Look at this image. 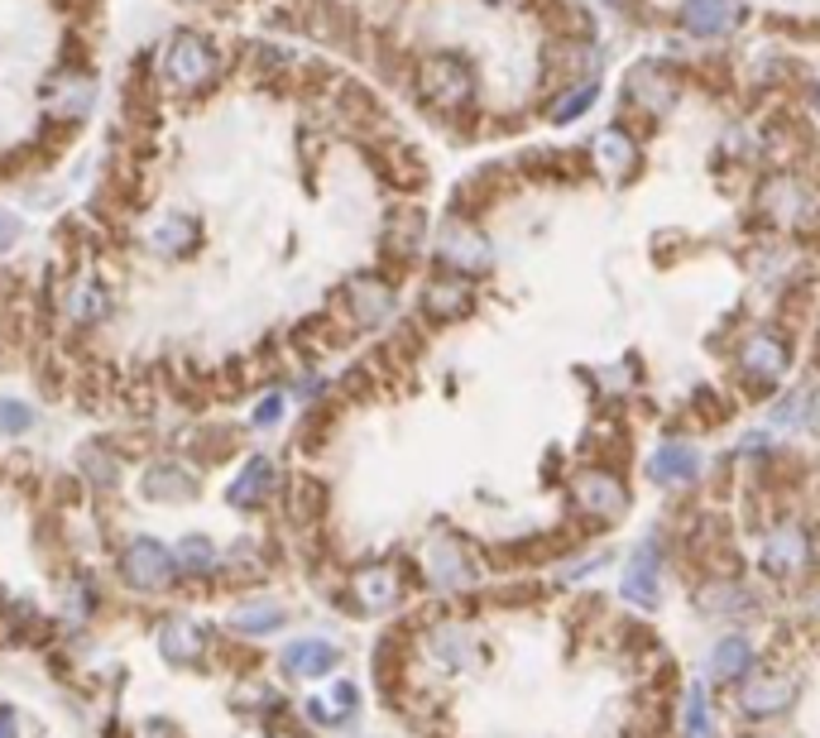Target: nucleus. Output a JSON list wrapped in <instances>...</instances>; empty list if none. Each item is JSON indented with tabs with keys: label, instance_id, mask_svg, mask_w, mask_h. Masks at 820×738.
Segmentation results:
<instances>
[{
	"label": "nucleus",
	"instance_id": "20e7f679",
	"mask_svg": "<svg viewBox=\"0 0 820 738\" xmlns=\"http://www.w3.org/2000/svg\"><path fill=\"white\" fill-rule=\"evenodd\" d=\"M173 552L164 547V542L154 537H135L120 556V576H125L130 590H140V595H149V590H164L168 580H173Z\"/></svg>",
	"mask_w": 820,
	"mask_h": 738
},
{
	"label": "nucleus",
	"instance_id": "a878e982",
	"mask_svg": "<svg viewBox=\"0 0 820 738\" xmlns=\"http://www.w3.org/2000/svg\"><path fill=\"white\" fill-rule=\"evenodd\" d=\"M284 624V609L279 604H240V609L231 614V628H240V633H269V628Z\"/></svg>",
	"mask_w": 820,
	"mask_h": 738
},
{
	"label": "nucleus",
	"instance_id": "2eb2a0df",
	"mask_svg": "<svg viewBox=\"0 0 820 738\" xmlns=\"http://www.w3.org/2000/svg\"><path fill=\"white\" fill-rule=\"evenodd\" d=\"M624 595H629L638 609H653L658 604V542L648 537L643 547L629 556V571H624Z\"/></svg>",
	"mask_w": 820,
	"mask_h": 738
},
{
	"label": "nucleus",
	"instance_id": "4468645a",
	"mask_svg": "<svg viewBox=\"0 0 820 738\" xmlns=\"http://www.w3.org/2000/svg\"><path fill=\"white\" fill-rule=\"evenodd\" d=\"M739 365L749 370L758 384H773V379H782V370H787V346H782L773 331H753L739 350Z\"/></svg>",
	"mask_w": 820,
	"mask_h": 738
},
{
	"label": "nucleus",
	"instance_id": "9b49d317",
	"mask_svg": "<svg viewBox=\"0 0 820 738\" xmlns=\"http://www.w3.org/2000/svg\"><path fill=\"white\" fill-rule=\"evenodd\" d=\"M346 307H351L355 326H365V331H370V326H379L394 312V293H389L384 278L360 274V278H351V288H346Z\"/></svg>",
	"mask_w": 820,
	"mask_h": 738
},
{
	"label": "nucleus",
	"instance_id": "c756f323",
	"mask_svg": "<svg viewBox=\"0 0 820 738\" xmlns=\"http://www.w3.org/2000/svg\"><path fill=\"white\" fill-rule=\"evenodd\" d=\"M686 738H715V719H710V705H706L701 686L686 695Z\"/></svg>",
	"mask_w": 820,
	"mask_h": 738
},
{
	"label": "nucleus",
	"instance_id": "f257e3e1",
	"mask_svg": "<svg viewBox=\"0 0 820 738\" xmlns=\"http://www.w3.org/2000/svg\"><path fill=\"white\" fill-rule=\"evenodd\" d=\"M159 72L178 96H207L221 82V53L202 29H173L159 48Z\"/></svg>",
	"mask_w": 820,
	"mask_h": 738
},
{
	"label": "nucleus",
	"instance_id": "5701e85b",
	"mask_svg": "<svg viewBox=\"0 0 820 738\" xmlns=\"http://www.w3.org/2000/svg\"><path fill=\"white\" fill-rule=\"evenodd\" d=\"M355 595L370 604V609H384V604L399 600V580H394L389 566H370V571L355 576Z\"/></svg>",
	"mask_w": 820,
	"mask_h": 738
},
{
	"label": "nucleus",
	"instance_id": "39448f33",
	"mask_svg": "<svg viewBox=\"0 0 820 738\" xmlns=\"http://www.w3.org/2000/svg\"><path fill=\"white\" fill-rule=\"evenodd\" d=\"M677 20L701 39H725L749 20V10H744V0H682Z\"/></svg>",
	"mask_w": 820,
	"mask_h": 738
},
{
	"label": "nucleus",
	"instance_id": "4be33fe9",
	"mask_svg": "<svg viewBox=\"0 0 820 738\" xmlns=\"http://www.w3.org/2000/svg\"><path fill=\"white\" fill-rule=\"evenodd\" d=\"M581 504H586L595 518H614V513L624 508L619 480H610V475H586V480H581Z\"/></svg>",
	"mask_w": 820,
	"mask_h": 738
},
{
	"label": "nucleus",
	"instance_id": "6e6552de",
	"mask_svg": "<svg viewBox=\"0 0 820 738\" xmlns=\"http://www.w3.org/2000/svg\"><path fill=\"white\" fill-rule=\"evenodd\" d=\"M197 240H202L197 216H192V211H168V216H159V221L149 226L144 245L159 254V259H183V254L197 250Z\"/></svg>",
	"mask_w": 820,
	"mask_h": 738
},
{
	"label": "nucleus",
	"instance_id": "412c9836",
	"mask_svg": "<svg viewBox=\"0 0 820 738\" xmlns=\"http://www.w3.org/2000/svg\"><path fill=\"white\" fill-rule=\"evenodd\" d=\"M749 662H753V643H749V638H720L715 652H710V676L734 681V676H744Z\"/></svg>",
	"mask_w": 820,
	"mask_h": 738
},
{
	"label": "nucleus",
	"instance_id": "c9c22d12",
	"mask_svg": "<svg viewBox=\"0 0 820 738\" xmlns=\"http://www.w3.org/2000/svg\"><path fill=\"white\" fill-rule=\"evenodd\" d=\"M0 738H20V719H15V710H0Z\"/></svg>",
	"mask_w": 820,
	"mask_h": 738
},
{
	"label": "nucleus",
	"instance_id": "e433bc0d",
	"mask_svg": "<svg viewBox=\"0 0 820 738\" xmlns=\"http://www.w3.org/2000/svg\"><path fill=\"white\" fill-rule=\"evenodd\" d=\"M806 403H811V408H806V422H811V427L820 432V389H816L811 398H806Z\"/></svg>",
	"mask_w": 820,
	"mask_h": 738
},
{
	"label": "nucleus",
	"instance_id": "473e14b6",
	"mask_svg": "<svg viewBox=\"0 0 820 738\" xmlns=\"http://www.w3.org/2000/svg\"><path fill=\"white\" fill-rule=\"evenodd\" d=\"M341 705H355V691H351V686H341V691H336V710H341ZM308 715L317 719V724H336V719H341V715H331V705H327V700H312V705H308Z\"/></svg>",
	"mask_w": 820,
	"mask_h": 738
},
{
	"label": "nucleus",
	"instance_id": "aec40b11",
	"mask_svg": "<svg viewBox=\"0 0 820 738\" xmlns=\"http://www.w3.org/2000/svg\"><path fill=\"white\" fill-rule=\"evenodd\" d=\"M422 302H427V312L437 322H456V317H466V312H470L475 293H470L466 283H456V278H442V283L427 288V298H422Z\"/></svg>",
	"mask_w": 820,
	"mask_h": 738
},
{
	"label": "nucleus",
	"instance_id": "dca6fc26",
	"mask_svg": "<svg viewBox=\"0 0 820 738\" xmlns=\"http://www.w3.org/2000/svg\"><path fill=\"white\" fill-rule=\"evenodd\" d=\"M696 470H701V456H696L686 441H667V446H658V456L648 461V475H653L658 485H691Z\"/></svg>",
	"mask_w": 820,
	"mask_h": 738
},
{
	"label": "nucleus",
	"instance_id": "72a5a7b5",
	"mask_svg": "<svg viewBox=\"0 0 820 738\" xmlns=\"http://www.w3.org/2000/svg\"><path fill=\"white\" fill-rule=\"evenodd\" d=\"M279 418H284V394L274 389V394H264L255 403V418H250V422H255V427H274Z\"/></svg>",
	"mask_w": 820,
	"mask_h": 738
},
{
	"label": "nucleus",
	"instance_id": "2f4dec72",
	"mask_svg": "<svg viewBox=\"0 0 820 738\" xmlns=\"http://www.w3.org/2000/svg\"><path fill=\"white\" fill-rule=\"evenodd\" d=\"M322 499H327V494H322L317 480H298V485H293V513L298 518H317L322 513Z\"/></svg>",
	"mask_w": 820,
	"mask_h": 738
},
{
	"label": "nucleus",
	"instance_id": "c85d7f7f",
	"mask_svg": "<svg viewBox=\"0 0 820 738\" xmlns=\"http://www.w3.org/2000/svg\"><path fill=\"white\" fill-rule=\"evenodd\" d=\"M39 413H34L29 403H20V398H0V437H20V432H29Z\"/></svg>",
	"mask_w": 820,
	"mask_h": 738
},
{
	"label": "nucleus",
	"instance_id": "7ed1b4c3",
	"mask_svg": "<svg viewBox=\"0 0 820 738\" xmlns=\"http://www.w3.org/2000/svg\"><path fill=\"white\" fill-rule=\"evenodd\" d=\"M418 96L437 111H461L475 96V72L461 53H432L418 63Z\"/></svg>",
	"mask_w": 820,
	"mask_h": 738
},
{
	"label": "nucleus",
	"instance_id": "7c9ffc66",
	"mask_svg": "<svg viewBox=\"0 0 820 738\" xmlns=\"http://www.w3.org/2000/svg\"><path fill=\"white\" fill-rule=\"evenodd\" d=\"M245 58H250V72H255V77H279V72L288 68V58L274 44H250Z\"/></svg>",
	"mask_w": 820,
	"mask_h": 738
},
{
	"label": "nucleus",
	"instance_id": "b1692460",
	"mask_svg": "<svg viewBox=\"0 0 820 738\" xmlns=\"http://www.w3.org/2000/svg\"><path fill=\"white\" fill-rule=\"evenodd\" d=\"M77 470H82V480L96 489H116V475H120V465H116V456L106 451V446H82V456H77Z\"/></svg>",
	"mask_w": 820,
	"mask_h": 738
},
{
	"label": "nucleus",
	"instance_id": "9d476101",
	"mask_svg": "<svg viewBox=\"0 0 820 738\" xmlns=\"http://www.w3.org/2000/svg\"><path fill=\"white\" fill-rule=\"evenodd\" d=\"M336 662H341V648L327 643V638H298V643L284 648V672L298 676V681H317V676H331Z\"/></svg>",
	"mask_w": 820,
	"mask_h": 738
},
{
	"label": "nucleus",
	"instance_id": "423d86ee",
	"mask_svg": "<svg viewBox=\"0 0 820 738\" xmlns=\"http://www.w3.org/2000/svg\"><path fill=\"white\" fill-rule=\"evenodd\" d=\"M758 207H763L768 216H773L777 226H806V221H816V192L811 187H801L797 178H768V187H763V197H758Z\"/></svg>",
	"mask_w": 820,
	"mask_h": 738
},
{
	"label": "nucleus",
	"instance_id": "f704fd0d",
	"mask_svg": "<svg viewBox=\"0 0 820 738\" xmlns=\"http://www.w3.org/2000/svg\"><path fill=\"white\" fill-rule=\"evenodd\" d=\"M20 235H24L20 216H15V211H5V207H0V254H5V250H15V245H20Z\"/></svg>",
	"mask_w": 820,
	"mask_h": 738
},
{
	"label": "nucleus",
	"instance_id": "a211bd4d",
	"mask_svg": "<svg viewBox=\"0 0 820 738\" xmlns=\"http://www.w3.org/2000/svg\"><path fill=\"white\" fill-rule=\"evenodd\" d=\"M739 705L749 710L753 719L782 715V705H792V681H782V672H777V676H758L749 691L739 695Z\"/></svg>",
	"mask_w": 820,
	"mask_h": 738
},
{
	"label": "nucleus",
	"instance_id": "cd10ccee",
	"mask_svg": "<svg viewBox=\"0 0 820 738\" xmlns=\"http://www.w3.org/2000/svg\"><path fill=\"white\" fill-rule=\"evenodd\" d=\"M595 96H600L595 82H581V87H571L557 106H552V125H571L576 116H586L590 106H595Z\"/></svg>",
	"mask_w": 820,
	"mask_h": 738
},
{
	"label": "nucleus",
	"instance_id": "f8f14e48",
	"mask_svg": "<svg viewBox=\"0 0 820 738\" xmlns=\"http://www.w3.org/2000/svg\"><path fill=\"white\" fill-rule=\"evenodd\" d=\"M140 489H144V499H149V504H183V499H192V494H197V485H192V470L178 465V461H154V465H144Z\"/></svg>",
	"mask_w": 820,
	"mask_h": 738
},
{
	"label": "nucleus",
	"instance_id": "f03ea898",
	"mask_svg": "<svg viewBox=\"0 0 820 738\" xmlns=\"http://www.w3.org/2000/svg\"><path fill=\"white\" fill-rule=\"evenodd\" d=\"M39 101H44V116L53 120V125H82L92 111H96V77H92V68L87 63H63V68H53L44 77V92H39Z\"/></svg>",
	"mask_w": 820,
	"mask_h": 738
},
{
	"label": "nucleus",
	"instance_id": "ddd939ff",
	"mask_svg": "<svg viewBox=\"0 0 820 738\" xmlns=\"http://www.w3.org/2000/svg\"><path fill=\"white\" fill-rule=\"evenodd\" d=\"M274 480H279V470H274L269 456H250V461L240 465V475L231 480V489H226V504L231 508H260L274 494Z\"/></svg>",
	"mask_w": 820,
	"mask_h": 738
},
{
	"label": "nucleus",
	"instance_id": "f3484780",
	"mask_svg": "<svg viewBox=\"0 0 820 738\" xmlns=\"http://www.w3.org/2000/svg\"><path fill=\"white\" fill-rule=\"evenodd\" d=\"M763 561H768V571H777V576H797L806 566V532L801 528H777L773 537H768Z\"/></svg>",
	"mask_w": 820,
	"mask_h": 738
},
{
	"label": "nucleus",
	"instance_id": "1a4fd4ad",
	"mask_svg": "<svg viewBox=\"0 0 820 738\" xmlns=\"http://www.w3.org/2000/svg\"><path fill=\"white\" fill-rule=\"evenodd\" d=\"M58 302H63V317H72L77 326H96L111 317V293H106V283H96V278H68L63 293H58Z\"/></svg>",
	"mask_w": 820,
	"mask_h": 738
},
{
	"label": "nucleus",
	"instance_id": "393cba45",
	"mask_svg": "<svg viewBox=\"0 0 820 738\" xmlns=\"http://www.w3.org/2000/svg\"><path fill=\"white\" fill-rule=\"evenodd\" d=\"M595 154H600V164H605V173H614V178L634 168V144H629L624 130H605L600 144H595Z\"/></svg>",
	"mask_w": 820,
	"mask_h": 738
},
{
	"label": "nucleus",
	"instance_id": "6ab92c4d",
	"mask_svg": "<svg viewBox=\"0 0 820 738\" xmlns=\"http://www.w3.org/2000/svg\"><path fill=\"white\" fill-rule=\"evenodd\" d=\"M202 628L197 624H188V619H173V624H164V633H159V652H164V662H173V667H188V662H197L202 657Z\"/></svg>",
	"mask_w": 820,
	"mask_h": 738
},
{
	"label": "nucleus",
	"instance_id": "0eeeda50",
	"mask_svg": "<svg viewBox=\"0 0 820 738\" xmlns=\"http://www.w3.org/2000/svg\"><path fill=\"white\" fill-rule=\"evenodd\" d=\"M437 259L446 264V269H456V274H475V269H485V264H490V245H485V235H480L475 226L451 221V226H442V235H437Z\"/></svg>",
	"mask_w": 820,
	"mask_h": 738
},
{
	"label": "nucleus",
	"instance_id": "bb28decb",
	"mask_svg": "<svg viewBox=\"0 0 820 738\" xmlns=\"http://www.w3.org/2000/svg\"><path fill=\"white\" fill-rule=\"evenodd\" d=\"M216 561H221V556H216V547L207 537H183V542H178V566H183V571L207 576V571H216Z\"/></svg>",
	"mask_w": 820,
	"mask_h": 738
}]
</instances>
